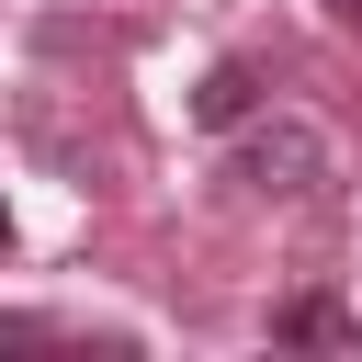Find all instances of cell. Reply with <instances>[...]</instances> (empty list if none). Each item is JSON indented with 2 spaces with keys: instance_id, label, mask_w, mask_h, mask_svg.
I'll return each instance as SVG.
<instances>
[{
  "instance_id": "obj_1",
  "label": "cell",
  "mask_w": 362,
  "mask_h": 362,
  "mask_svg": "<svg viewBox=\"0 0 362 362\" xmlns=\"http://www.w3.org/2000/svg\"><path fill=\"white\" fill-rule=\"evenodd\" d=\"M226 181H238L249 204H317V192H328V136L294 124V113H249Z\"/></svg>"
},
{
  "instance_id": "obj_2",
  "label": "cell",
  "mask_w": 362,
  "mask_h": 362,
  "mask_svg": "<svg viewBox=\"0 0 362 362\" xmlns=\"http://www.w3.org/2000/svg\"><path fill=\"white\" fill-rule=\"evenodd\" d=\"M260 102H272V79H260V57H215V68L192 79V124H204V136H238V124H249Z\"/></svg>"
},
{
  "instance_id": "obj_3",
  "label": "cell",
  "mask_w": 362,
  "mask_h": 362,
  "mask_svg": "<svg viewBox=\"0 0 362 362\" xmlns=\"http://www.w3.org/2000/svg\"><path fill=\"white\" fill-rule=\"evenodd\" d=\"M272 339H294V351H339V339H351V305H339V294H283V305H272Z\"/></svg>"
},
{
  "instance_id": "obj_4",
  "label": "cell",
  "mask_w": 362,
  "mask_h": 362,
  "mask_svg": "<svg viewBox=\"0 0 362 362\" xmlns=\"http://www.w3.org/2000/svg\"><path fill=\"white\" fill-rule=\"evenodd\" d=\"M328 23H351V34H362V0H328Z\"/></svg>"
},
{
  "instance_id": "obj_5",
  "label": "cell",
  "mask_w": 362,
  "mask_h": 362,
  "mask_svg": "<svg viewBox=\"0 0 362 362\" xmlns=\"http://www.w3.org/2000/svg\"><path fill=\"white\" fill-rule=\"evenodd\" d=\"M0 249H11V204H0Z\"/></svg>"
}]
</instances>
